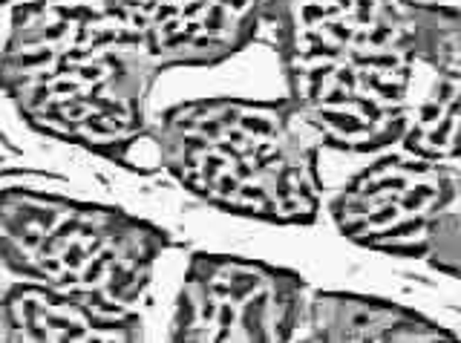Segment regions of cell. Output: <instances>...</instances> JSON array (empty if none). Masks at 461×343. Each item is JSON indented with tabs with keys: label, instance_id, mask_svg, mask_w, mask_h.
<instances>
[{
	"label": "cell",
	"instance_id": "obj_1",
	"mask_svg": "<svg viewBox=\"0 0 461 343\" xmlns=\"http://www.w3.org/2000/svg\"><path fill=\"white\" fill-rule=\"evenodd\" d=\"M4 90L38 133L139 167L148 98L162 73L124 0H14Z\"/></svg>",
	"mask_w": 461,
	"mask_h": 343
},
{
	"label": "cell",
	"instance_id": "obj_2",
	"mask_svg": "<svg viewBox=\"0 0 461 343\" xmlns=\"http://www.w3.org/2000/svg\"><path fill=\"white\" fill-rule=\"evenodd\" d=\"M288 102L326 148L375 153L407 136L415 59L410 0H266Z\"/></svg>",
	"mask_w": 461,
	"mask_h": 343
},
{
	"label": "cell",
	"instance_id": "obj_3",
	"mask_svg": "<svg viewBox=\"0 0 461 343\" xmlns=\"http://www.w3.org/2000/svg\"><path fill=\"white\" fill-rule=\"evenodd\" d=\"M150 136L158 165L213 208L277 225H312L321 213L323 139L288 98L185 102Z\"/></svg>",
	"mask_w": 461,
	"mask_h": 343
},
{
	"label": "cell",
	"instance_id": "obj_4",
	"mask_svg": "<svg viewBox=\"0 0 461 343\" xmlns=\"http://www.w3.org/2000/svg\"><path fill=\"white\" fill-rule=\"evenodd\" d=\"M170 246L158 225L119 208L6 188L0 199V257L23 280L133 306Z\"/></svg>",
	"mask_w": 461,
	"mask_h": 343
},
{
	"label": "cell",
	"instance_id": "obj_5",
	"mask_svg": "<svg viewBox=\"0 0 461 343\" xmlns=\"http://www.w3.org/2000/svg\"><path fill=\"white\" fill-rule=\"evenodd\" d=\"M306 280L297 271L199 251L173 311L170 340L274 343L292 340L303 323Z\"/></svg>",
	"mask_w": 461,
	"mask_h": 343
},
{
	"label": "cell",
	"instance_id": "obj_6",
	"mask_svg": "<svg viewBox=\"0 0 461 343\" xmlns=\"http://www.w3.org/2000/svg\"><path fill=\"white\" fill-rule=\"evenodd\" d=\"M461 194V170L421 153H386L329 203L338 231L355 246L424 260L432 225Z\"/></svg>",
	"mask_w": 461,
	"mask_h": 343
},
{
	"label": "cell",
	"instance_id": "obj_7",
	"mask_svg": "<svg viewBox=\"0 0 461 343\" xmlns=\"http://www.w3.org/2000/svg\"><path fill=\"white\" fill-rule=\"evenodd\" d=\"M162 67H211L251 44L266 0H124Z\"/></svg>",
	"mask_w": 461,
	"mask_h": 343
},
{
	"label": "cell",
	"instance_id": "obj_8",
	"mask_svg": "<svg viewBox=\"0 0 461 343\" xmlns=\"http://www.w3.org/2000/svg\"><path fill=\"white\" fill-rule=\"evenodd\" d=\"M418 64L432 84L412 110L401 148L441 162H461V9L410 0Z\"/></svg>",
	"mask_w": 461,
	"mask_h": 343
},
{
	"label": "cell",
	"instance_id": "obj_9",
	"mask_svg": "<svg viewBox=\"0 0 461 343\" xmlns=\"http://www.w3.org/2000/svg\"><path fill=\"white\" fill-rule=\"evenodd\" d=\"M4 343H130L144 340V326L130 306L23 280L4 294Z\"/></svg>",
	"mask_w": 461,
	"mask_h": 343
},
{
	"label": "cell",
	"instance_id": "obj_10",
	"mask_svg": "<svg viewBox=\"0 0 461 343\" xmlns=\"http://www.w3.org/2000/svg\"><path fill=\"white\" fill-rule=\"evenodd\" d=\"M309 338L312 340H395V343H450L456 335L421 311L389 303V300L317 292L309 300Z\"/></svg>",
	"mask_w": 461,
	"mask_h": 343
},
{
	"label": "cell",
	"instance_id": "obj_11",
	"mask_svg": "<svg viewBox=\"0 0 461 343\" xmlns=\"http://www.w3.org/2000/svg\"><path fill=\"white\" fill-rule=\"evenodd\" d=\"M424 260L461 283V213L447 211L444 217H438V222L432 225L429 251Z\"/></svg>",
	"mask_w": 461,
	"mask_h": 343
},
{
	"label": "cell",
	"instance_id": "obj_12",
	"mask_svg": "<svg viewBox=\"0 0 461 343\" xmlns=\"http://www.w3.org/2000/svg\"><path fill=\"white\" fill-rule=\"evenodd\" d=\"M4 4H14V0H4Z\"/></svg>",
	"mask_w": 461,
	"mask_h": 343
}]
</instances>
